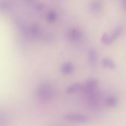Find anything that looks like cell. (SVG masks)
Returning a JSON list of instances; mask_svg holds the SVG:
<instances>
[{"mask_svg":"<svg viewBox=\"0 0 126 126\" xmlns=\"http://www.w3.org/2000/svg\"><path fill=\"white\" fill-rule=\"evenodd\" d=\"M102 8V3L99 0H94L89 4V8L93 12H98Z\"/></svg>","mask_w":126,"mask_h":126,"instance_id":"cell-7","label":"cell"},{"mask_svg":"<svg viewBox=\"0 0 126 126\" xmlns=\"http://www.w3.org/2000/svg\"><path fill=\"white\" fill-rule=\"evenodd\" d=\"M118 102V98L114 95L109 96L105 100V104L109 107H114L117 105Z\"/></svg>","mask_w":126,"mask_h":126,"instance_id":"cell-9","label":"cell"},{"mask_svg":"<svg viewBox=\"0 0 126 126\" xmlns=\"http://www.w3.org/2000/svg\"><path fill=\"white\" fill-rule=\"evenodd\" d=\"M74 68L73 64L69 62L63 63L61 67V71L64 74H69L71 73Z\"/></svg>","mask_w":126,"mask_h":126,"instance_id":"cell-5","label":"cell"},{"mask_svg":"<svg viewBox=\"0 0 126 126\" xmlns=\"http://www.w3.org/2000/svg\"><path fill=\"white\" fill-rule=\"evenodd\" d=\"M37 95L41 101H46L50 100L52 96V90L51 86L47 83L41 84L37 89Z\"/></svg>","mask_w":126,"mask_h":126,"instance_id":"cell-2","label":"cell"},{"mask_svg":"<svg viewBox=\"0 0 126 126\" xmlns=\"http://www.w3.org/2000/svg\"><path fill=\"white\" fill-rule=\"evenodd\" d=\"M29 31L32 35L33 36L38 35L40 32V28L38 25L37 24L31 25L29 28Z\"/></svg>","mask_w":126,"mask_h":126,"instance_id":"cell-12","label":"cell"},{"mask_svg":"<svg viewBox=\"0 0 126 126\" xmlns=\"http://www.w3.org/2000/svg\"><path fill=\"white\" fill-rule=\"evenodd\" d=\"M122 3L124 5V7H125L126 5V0H122Z\"/></svg>","mask_w":126,"mask_h":126,"instance_id":"cell-17","label":"cell"},{"mask_svg":"<svg viewBox=\"0 0 126 126\" xmlns=\"http://www.w3.org/2000/svg\"><path fill=\"white\" fill-rule=\"evenodd\" d=\"M4 124V120L0 117V126H3Z\"/></svg>","mask_w":126,"mask_h":126,"instance_id":"cell-16","label":"cell"},{"mask_svg":"<svg viewBox=\"0 0 126 126\" xmlns=\"http://www.w3.org/2000/svg\"><path fill=\"white\" fill-rule=\"evenodd\" d=\"M80 85H81V83H74L73 84L70 85L66 88V92L69 94V93H71L76 91V90H77L78 89L80 88Z\"/></svg>","mask_w":126,"mask_h":126,"instance_id":"cell-13","label":"cell"},{"mask_svg":"<svg viewBox=\"0 0 126 126\" xmlns=\"http://www.w3.org/2000/svg\"><path fill=\"white\" fill-rule=\"evenodd\" d=\"M34 8L38 11H40L44 9V5L43 3L41 2H37L34 5Z\"/></svg>","mask_w":126,"mask_h":126,"instance_id":"cell-15","label":"cell"},{"mask_svg":"<svg viewBox=\"0 0 126 126\" xmlns=\"http://www.w3.org/2000/svg\"><path fill=\"white\" fill-rule=\"evenodd\" d=\"M97 82V79L94 78H89L82 84H81L80 89L83 93L89 94L94 92Z\"/></svg>","mask_w":126,"mask_h":126,"instance_id":"cell-3","label":"cell"},{"mask_svg":"<svg viewBox=\"0 0 126 126\" xmlns=\"http://www.w3.org/2000/svg\"><path fill=\"white\" fill-rule=\"evenodd\" d=\"M67 35L69 39L73 41H77L80 39L81 36V32L77 28L70 29L67 32Z\"/></svg>","mask_w":126,"mask_h":126,"instance_id":"cell-4","label":"cell"},{"mask_svg":"<svg viewBox=\"0 0 126 126\" xmlns=\"http://www.w3.org/2000/svg\"><path fill=\"white\" fill-rule=\"evenodd\" d=\"M88 59L89 63L91 65H94L97 60V53L95 49L92 48L89 50Z\"/></svg>","mask_w":126,"mask_h":126,"instance_id":"cell-8","label":"cell"},{"mask_svg":"<svg viewBox=\"0 0 126 126\" xmlns=\"http://www.w3.org/2000/svg\"><path fill=\"white\" fill-rule=\"evenodd\" d=\"M102 63L104 66L109 68L113 69L116 67L115 63L111 59L108 57L104 58L102 60Z\"/></svg>","mask_w":126,"mask_h":126,"instance_id":"cell-10","label":"cell"},{"mask_svg":"<svg viewBox=\"0 0 126 126\" xmlns=\"http://www.w3.org/2000/svg\"><path fill=\"white\" fill-rule=\"evenodd\" d=\"M101 41L105 44L110 43L109 40V36L107 33H104L101 37Z\"/></svg>","mask_w":126,"mask_h":126,"instance_id":"cell-14","label":"cell"},{"mask_svg":"<svg viewBox=\"0 0 126 126\" xmlns=\"http://www.w3.org/2000/svg\"><path fill=\"white\" fill-rule=\"evenodd\" d=\"M58 18L57 12L55 10H50L47 15L46 19L48 21L53 22L55 21Z\"/></svg>","mask_w":126,"mask_h":126,"instance_id":"cell-11","label":"cell"},{"mask_svg":"<svg viewBox=\"0 0 126 126\" xmlns=\"http://www.w3.org/2000/svg\"><path fill=\"white\" fill-rule=\"evenodd\" d=\"M63 119L66 121L78 124H86L90 122V118L86 115L70 112L63 115Z\"/></svg>","mask_w":126,"mask_h":126,"instance_id":"cell-1","label":"cell"},{"mask_svg":"<svg viewBox=\"0 0 126 126\" xmlns=\"http://www.w3.org/2000/svg\"><path fill=\"white\" fill-rule=\"evenodd\" d=\"M123 27L121 25H119L116 27L114 30L113 31L111 35H109V40L110 42L111 43L115 38L118 37L123 32Z\"/></svg>","mask_w":126,"mask_h":126,"instance_id":"cell-6","label":"cell"}]
</instances>
